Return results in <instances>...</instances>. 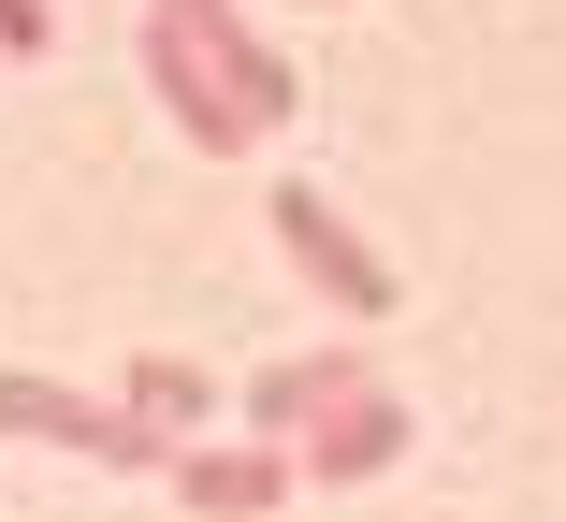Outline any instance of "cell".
<instances>
[{"label":"cell","mask_w":566,"mask_h":522,"mask_svg":"<svg viewBox=\"0 0 566 522\" xmlns=\"http://www.w3.org/2000/svg\"><path fill=\"white\" fill-rule=\"evenodd\" d=\"M262 219H276L291 276L334 305V320H392V290H407V276H392V262H378L349 219H334V189H319V174H276V203H262Z\"/></svg>","instance_id":"6da1fadb"},{"label":"cell","mask_w":566,"mask_h":522,"mask_svg":"<svg viewBox=\"0 0 566 522\" xmlns=\"http://www.w3.org/2000/svg\"><path fill=\"white\" fill-rule=\"evenodd\" d=\"M117 406L160 436V450H203V422H218V377L189 363V349H146V363H117Z\"/></svg>","instance_id":"52a82bcc"},{"label":"cell","mask_w":566,"mask_h":522,"mask_svg":"<svg viewBox=\"0 0 566 522\" xmlns=\"http://www.w3.org/2000/svg\"><path fill=\"white\" fill-rule=\"evenodd\" d=\"M59 44V0H0V58H44Z\"/></svg>","instance_id":"30bf717a"},{"label":"cell","mask_w":566,"mask_h":522,"mask_svg":"<svg viewBox=\"0 0 566 522\" xmlns=\"http://www.w3.org/2000/svg\"><path fill=\"white\" fill-rule=\"evenodd\" d=\"M364 392H392L364 349H291V363H262V377H248V422H262V450H305L334 406H364Z\"/></svg>","instance_id":"3957f363"},{"label":"cell","mask_w":566,"mask_h":522,"mask_svg":"<svg viewBox=\"0 0 566 522\" xmlns=\"http://www.w3.org/2000/svg\"><path fill=\"white\" fill-rule=\"evenodd\" d=\"M407 436H421V422H407V392H364V406H334V422H319L291 465H305L319 493H334V479H392V465H407Z\"/></svg>","instance_id":"8992f818"},{"label":"cell","mask_w":566,"mask_h":522,"mask_svg":"<svg viewBox=\"0 0 566 522\" xmlns=\"http://www.w3.org/2000/svg\"><path fill=\"white\" fill-rule=\"evenodd\" d=\"M146 30H175L189 58H218V44H233L248 15H233V0H146Z\"/></svg>","instance_id":"9c48e42d"},{"label":"cell","mask_w":566,"mask_h":522,"mask_svg":"<svg viewBox=\"0 0 566 522\" xmlns=\"http://www.w3.org/2000/svg\"><path fill=\"white\" fill-rule=\"evenodd\" d=\"M291 450H262V436H203V450H175V493L189 508H218V522H262V508H291Z\"/></svg>","instance_id":"277c9868"},{"label":"cell","mask_w":566,"mask_h":522,"mask_svg":"<svg viewBox=\"0 0 566 522\" xmlns=\"http://www.w3.org/2000/svg\"><path fill=\"white\" fill-rule=\"evenodd\" d=\"M0 436H44V450H87V465H160V479H175V450L132 422L117 392H73V377H44V363H0Z\"/></svg>","instance_id":"7a4b0ae2"},{"label":"cell","mask_w":566,"mask_h":522,"mask_svg":"<svg viewBox=\"0 0 566 522\" xmlns=\"http://www.w3.org/2000/svg\"><path fill=\"white\" fill-rule=\"evenodd\" d=\"M146 87H160V117H175V131H189L203 160H248V146H262V131L233 117V87H218V73H203V58H189L175 30H146Z\"/></svg>","instance_id":"5b68a950"},{"label":"cell","mask_w":566,"mask_h":522,"mask_svg":"<svg viewBox=\"0 0 566 522\" xmlns=\"http://www.w3.org/2000/svg\"><path fill=\"white\" fill-rule=\"evenodd\" d=\"M203 73L233 87V117H248V131H291V117H305V73H291V44H262V30H233Z\"/></svg>","instance_id":"ba28073f"}]
</instances>
